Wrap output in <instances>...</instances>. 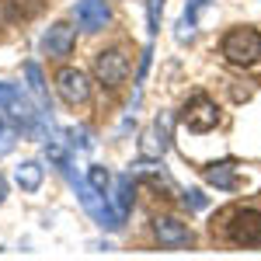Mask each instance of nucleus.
Segmentation results:
<instances>
[{"label":"nucleus","instance_id":"f257e3e1","mask_svg":"<svg viewBox=\"0 0 261 261\" xmlns=\"http://www.w3.org/2000/svg\"><path fill=\"white\" fill-rule=\"evenodd\" d=\"M63 174H66V181H70L73 188H77L81 205L91 213V216H94V223H98L101 230H122V220H125V216H122L119 209L108 202V195H105V192H98V188H94L87 178L73 174V167H63Z\"/></svg>","mask_w":261,"mask_h":261},{"label":"nucleus","instance_id":"f03ea898","mask_svg":"<svg viewBox=\"0 0 261 261\" xmlns=\"http://www.w3.org/2000/svg\"><path fill=\"white\" fill-rule=\"evenodd\" d=\"M223 56L233 66H254L261 60V32L258 28H233L223 35Z\"/></svg>","mask_w":261,"mask_h":261},{"label":"nucleus","instance_id":"7ed1b4c3","mask_svg":"<svg viewBox=\"0 0 261 261\" xmlns=\"http://www.w3.org/2000/svg\"><path fill=\"white\" fill-rule=\"evenodd\" d=\"M129 70H133L129 53L119 49V45H115V49H101L98 56H94V77H98V84L108 87V91H115L119 84H125Z\"/></svg>","mask_w":261,"mask_h":261},{"label":"nucleus","instance_id":"20e7f679","mask_svg":"<svg viewBox=\"0 0 261 261\" xmlns=\"http://www.w3.org/2000/svg\"><path fill=\"white\" fill-rule=\"evenodd\" d=\"M226 237L241 247H261V209H237L230 213Z\"/></svg>","mask_w":261,"mask_h":261},{"label":"nucleus","instance_id":"39448f33","mask_svg":"<svg viewBox=\"0 0 261 261\" xmlns=\"http://www.w3.org/2000/svg\"><path fill=\"white\" fill-rule=\"evenodd\" d=\"M216 122H220V108L205 94H195L185 105V112H181V125L188 133H209V129H216Z\"/></svg>","mask_w":261,"mask_h":261},{"label":"nucleus","instance_id":"423d86ee","mask_svg":"<svg viewBox=\"0 0 261 261\" xmlns=\"http://www.w3.org/2000/svg\"><path fill=\"white\" fill-rule=\"evenodd\" d=\"M56 91L66 105H84L91 98V84H87V73L77 70V66H63L56 73Z\"/></svg>","mask_w":261,"mask_h":261},{"label":"nucleus","instance_id":"0eeeda50","mask_svg":"<svg viewBox=\"0 0 261 261\" xmlns=\"http://www.w3.org/2000/svg\"><path fill=\"white\" fill-rule=\"evenodd\" d=\"M73 18H77V24H81L84 32H98V28H105L108 18H112L108 0H77Z\"/></svg>","mask_w":261,"mask_h":261},{"label":"nucleus","instance_id":"6e6552de","mask_svg":"<svg viewBox=\"0 0 261 261\" xmlns=\"http://www.w3.org/2000/svg\"><path fill=\"white\" fill-rule=\"evenodd\" d=\"M153 237L164 247H188L192 244V230H188V223L174 220V216H161V220H153Z\"/></svg>","mask_w":261,"mask_h":261},{"label":"nucleus","instance_id":"1a4fd4ad","mask_svg":"<svg viewBox=\"0 0 261 261\" xmlns=\"http://www.w3.org/2000/svg\"><path fill=\"white\" fill-rule=\"evenodd\" d=\"M167 143H171V115L161 112V115L153 119V125H150V133L143 136L140 150H143V157H164Z\"/></svg>","mask_w":261,"mask_h":261},{"label":"nucleus","instance_id":"9d476101","mask_svg":"<svg viewBox=\"0 0 261 261\" xmlns=\"http://www.w3.org/2000/svg\"><path fill=\"white\" fill-rule=\"evenodd\" d=\"M42 49H45V56H53V60H63V56H70L73 53V28L70 24H53L45 35H42Z\"/></svg>","mask_w":261,"mask_h":261},{"label":"nucleus","instance_id":"9b49d317","mask_svg":"<svg viewBox=\"0 0 261 261\" xmlns=\"http://www.w3.org/2000/svg\"><path fill=\"white\" fill-rule=\"evenodd\" d=\"M42 178H45V167L39 161H24L14 167V185H18L21 192H39Z\"/></svg>","mask_w":261,"mask_h":261},{"label":"nucleus","instance_id":"f8f14e48","mask_svg":"<svg viewBox=\"0 0 261 261\" xmlns=\"http://www.w3.org/2000/svg\"><path fill=\"white\" fill-rule=\"evenodd\" d=\"M205 181H209V185H216V188H223V192L237 188V164H233V161L209 164V167H205Z\"/></svg>","mask_w":261,"mask_h":261},{"label":"nucleus","instance_id":"ddd939ff","mask_svg":"<svg viewBox=\"0 0 261 261\" xmlns=\"http://www.w3.org/2000/svg\"><path fill=\"white\" fill-rule=\"evenodd\" d=\"M0 4H4V11H7V18L11 21H28V18H35V14H39L42 11V4H45V0H0Z\"/></svg>","mask_w":261,"mask_h":261},{"label":"nucleus","instance_id":"4468645a","mask_svg":"<svg viewBox=\"0 0 261 261\" xmlns=\"http://www.w3.org/2000/svg\"><path fill=\"white\" fill-rule=\"evenodd\" d=\"M133 195H136V181H133V174H119V178H115V209H119L122 216L129 213Z\"/></svg>","mask_w":261,"mask_h":261},{"label":"nucleus","instance_id":"2eb2a0df","mask_svg":"<svg viewBox=\"0 0 261 261\" xmlns=\"http://www.w3.org/2000/svg\"><path fill=\"white\" fill-rule=\"evenodd\" d=\"M24 77H28V91L39 98L42 112H49V94H45V81H42V70L39 63H24Z\"/></svg>","mask_w":261,"mask_h":261},{"label":"nucleus","instance_id":"dca6fc26","mask_svg":"<svg viewBox=\"0 0 261 261\" xmlns=\"http://www.w3.org/2000/svg\"><path fill=\"white\" fill-rule=\"evenodd\" d=\"M87 181L98 188V192H105L108 195V185H112V174H108V167H101V164H94V167H87Z\"/></svg>","mask_w":261,"mask_h":261},{"label":"nucleus","instance_id":"f3484780","mask_svg":"<svg viewBox=\"0 0 261 261\" xmlns=\"http://www.w3.org/2000/svg\"><path fill=\"white\" fill-rule=\"evenodd\" d=\"M161 14H164V0H146V21H150V35L161 32Z\"/></svg>","mask_w":261,"mask_h":261},{"label":"nucleus","instance_id":"a211bd4d","mask_svg":"<svg viewBox=\"0 0 261 261\" xmlns=\"http://www.w3.org/2000/svg\"><path fill=\"white\" fill-rule=\"evenodd\" d=\"M14 143H18V133H14V129H7V125L0 122V157H7V153L14 150Z\"/></svg>","mask_w":261,"mask_h":261},{"label":"nucleus","instance_id":"6ab92c4d","mask_svg":"<svg viewBox=\"0 0 261 261\" xmlns=\"http://www.w3.org/2000/svg\"><path fill=\"white\" fill-rule=\"evenodd\" d=\"M185 205H188L192 213H199V209H205V205H209V199L202 195L199 188H188V192H185Z\"/></svg>","mask_w":261,"mask_h":261},{"label":"nucleus","instance_id":"aec40b11","mask_svg":"<svg viewBox=\"0 0 261 261\" xmlns=\"http://www.w3.org/2000/svg\"><path fill=\"white\" fill-rule=\"evenodd\" d=\"M205 7H209V0H188V4H185V14H181V18L195 24V21H199V14L205 11Z\"/></svg>","mask_w":261,"mask_h":261},{"label":"nucleus","instance_id":"412c9836","mask_svg":"<svg viewBox=\"0 0 261 261\" xmlns=\"http://www.w3.org/2000/svg\"><path fill=\"white\" fill-rule=\"evenodd\" d=\"M192 28H195L192 21L181 18V21H178V42H192V39H195V32H192Z\"/></svg>","mask_w":261,"mask_h":261},{"label":"nucleus","instance_id":"4be33fe9","mask_svg":"<svg viewBox=\"0 0 261 261\" xmlns=\"http://www.w3.org/2000/svg\"><path fill=\"white\" fill-rule=\"evenodd\" d=\"M150 56H153V49L146 45V49H143V56H140V81H143V73H146V66H150Z\"/></svg>","mask_w":261,"mask_h":261},{"label":"nucleus","instance_id":"5701e85b","mask_svg":"<svg viewBox=\"0 0 261 261\" xmlns=\"http://www.w3.org/2000/svg\"><path fill=\"white\" fill-rule=\"evenodd\" d=\"M7 199V181H4V174H0V202Z\"/></svg>","mask_w":261,"mask_h":261}]
</instances>
